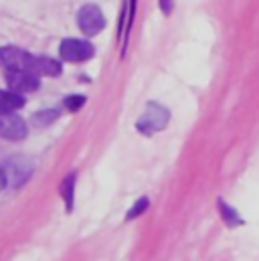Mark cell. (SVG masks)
Masks as SVG:
<instances>
[{"mask_svg":"<svg viewBox=\"0 0 259 261\" xmlns=\"http://www.w3.org/2000/svg\"><path fill=\"white\" fill-rule=\"evenodd\" d=\"M170 120V112L162 106V103H156V101H150L146 108H144V114L138 118L136 122V130L140 134H146V136H152L156 132L164 130L166 124Z\"/></svg>","mask_w":259,"mask_h":261,"instance_id":"1","label":"cell"},{"mask_svg":"<svg viewBox=\"0 0 259 261\" xmlns=\"http://www.w3.org/2000/svg\"><path fill=\"white\" fill-rule=\"evenodd\" d=\"M37 57L39 55H31L29 51H22L18 47H2L0 49V65L6 71H31V73H35Z\"/></svg>","mask_w":259,"mask_h":261,"instance_id":"2","label":"cell"},{"mask_svg":"<svg viewBox=\"0 0 259 261\" xmlns=\"http://www.w3.org/2000/svg\"><path fill=\"white\" fill-rule=\"evenodd\" d=\"M77 27L83 35L95 37L106 29V16L97 4H85L77 12Z\"/></svg>","mask_w":259,"mask_h":261,"instance_id":"3","label":"cell"},{"mask_svg":"<svg viewBox=\"0 0 259 261\" xmlns=\"http://www.w3.org/2000/svg\"><path fill=\"white\" fill-rule=\"evenodd\" d=\"M59 55L67 63H85L95 55V47L85 39H65L59 47Z\"/></svg>","mask_w":259,"mask_h":261,"instance_id":"4","label":"cell"},{"mask_svg":"<svg viewBox=\"0 0 259 261\" xmlns=\"http://www.w3.org/2000/svg\"><path fill=\"white\" fill-rule=\"evenodd\" d=\"M27 124L24 120L14 112H0V136L12 142H18L27 138Z\"/></svg>","mask_w":259,"mask_h":261,"instance_id":"5","label":"cell"},{"mask_svg":"<svg viewBox=\"0 0 259 261\" xmlns=\"http://www.w3.org/2000/svg\"><path fill=\"white\" fill-rule=\"evenodd\" d=\"M6 83L16 93H31V91H37L41 85L39 75L31 71H6Z\"/></svg>","mask_w":259,"mask_h":261,"instance_id":"6","label":"cell"},{"mask_svg":"<svg viewBox=\"0 0 259 261\" xmlns=\"http://www.w3.org/2000/svg\"><path fill=\"white\" fill-rule=\"evenodd\" d=\"M2 170H4L6 182H8L10 187H20V185L31 176V172H33L31 164H29L27 160H22L20 156H18V158H10L8 162H4V164H2Z\"/></svg>","mask_w":259,"mask_h":261,"instance_id":"7","label":"cell"},{"mask_svg":"<svg viewBox=\"0 0 259 261\" xmlns=\"http://www.w3.org/2000/svg\"><path fill=\"white\" fill-rule=\"evenodd\" d=\"M27 103L22 93H16L12 89H0V112H14L20 110Z\"/></svg>","mask_w":259,"mask_h":261,"instance_id":"8","label":"cell"},{"mask_svg":"<svg viewBox=\"0 0 259 261\" xmlns=\"http://www.w3.org/2000/svg\"><path fill=\"white\" fill-rule=\"evenodd\" d=\"M63 71V67L59 61L51 59V57H37V65H35V73L37 75H47V77H59Z\"/></svg>","mask_w":259,"mask_h":261,"instance_id":"9","label":"cell"},{"mask_svg":"<svg viewBox=\"0 0 259 261\" xmlns=\"http://www.w3.org/2000/svg\"><path fill=\"white\" fill-rule=\"evenodd\" d=\"M75 180H77V172H71L63 182H61V196L65 200L67 213L73 211V200H75Z\"/></svg>","mask_w":259,"mask_h":261,"instance_id":"10","label":"cell"},{"mask_svg":"<svg viewBox=\"0 0 259 261\" xmlns=\"http://www.w3.org/2000/svg\"><path fill=\"white\" fill-rule=\"evenodd\" d=\"M219 211H221V215H223V221L229 225V227H235V225H241V219H239V215L235 213V208H231L225 200H219Z\"/></svg>","mask_w":259,"mask_h":261,"instance_id":"11","label":"cell"},{"mask_svg":"<svg viewBox=\"0 0 259 261\" xmlns=\"http://www.w3.org/2000/svg\"><path fill=\"white\" fill-rule=\"evenodd\" d=\"M148 204H150V200H148L146 196L138 198V200L134 202V206L126 213V221H134V219H138L142 213H146V211H148Z\"/></svg>","mask_w":259,"mask_h":261,"instance_id":"12","label":"cell"},{"mask_svg":"<svg viewBox=\"0 0 259 261\" xmlns=\"http://www.w3.org/2000/svg\"><path fill=\"white\" fill-rule=\"evenodd\" d=\"M59 118V110H43V112H39L37 116H35V120L41 124V126H51L55 120Z\"/></svg>","mask_w":259,"mask_h":261,"instance_id":"13","label":"cell"},{"mask_svg":"<svg viewBox=\"0 0 259 261\" xmlns=\"http://www.w3.org/2000/svg\"><path fill=\"white\" fill-rule=\"evenodd\" d=\"M83 103H85V97H83V95H69V97H65V101H63V106L69 110V112H77V110H81Z\"/></svg>","mask_w":259,"mask_h":261,"instance_id":"14","label":"cell"},{"mask_svg":"<svg viewBox=\"0 0 259 261\" xmlns=\"http://www.w3.org/2000/svg\"><path fill=\"white\" fill-rule=\"evenodd\" d=\"M160 8H162L164 14H170V10H172V0H160Z\"/></svg>","mask_w":259,"mask_h":261,"instance_id":"15","label":"cell"},{"mask_svg":"<svg viewBox=\"0 0 259 261\" xmlns=\"http://www.w3.org/2000/svg\"><path fill=\"white\" fill-rule=\"evenodd\" d=\"M8 182H6V174H4V170H2V166H0V189H4Z\"/></svg>","mask_w":259,"mask_h":261,"instance_id":"16","label":"cell"}]
</instances>
